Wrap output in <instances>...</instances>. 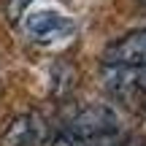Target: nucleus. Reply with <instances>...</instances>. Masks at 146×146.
Wrapping results in <instances>:
<instances>
[{
  "label": "nucleus",
  "mask_w": 146,
  "mask_h": 146,
  "mask_svg": "<svg viewBox=\"0 0 146 146\" xmlns=\"http://www.w3.org/2000/svg\"><path fill=\"white\" fill-rule=\"evenodd\" d=\"M106 68H146V27L116 38L103 52Z\"/></svg>",
  "instance_id": "3"
},
{
  "label": "nucleus",
  "mask_w": 146,
  "mask_h": 146,
  "mask_svg": "<svg viewBox=\"0 0 146 146\" xmlns=\"http://www.w3.org/2000/svg\"><path fill=\"white\" fill-rule=\"evenodd\" d=\"M141 111H143V116H146V100H143V103H141Z\"/></svg>",
  "instance_id": "5"
},
{
  "label": "nucleus",
  "mask_w": 146,
  "mask_h": 146,
  "mask_svg": "<svg viewBox=\"0 0 146 146\" xmlns=\"http://www.w3.org/2000/svg\"><path fill=\"white\" fill-rule=\"evenodd\" d=\"M22 30H25L27 41L41 43V46H57L73 38V22L62 14L60 8H30L27 5L19 14Z\"/></svg>",
  "instance_id": "1"
},
{
  "label": "nucleus",
  "mask_w": 146,
  "mask_h": 146,
  "mask_svg": "<svg viewBox=\"0 0 146 146\" xmlns=\"http://www.w3.org/2000/svg\"><path fill=\"white\" fill-rule=\"evenodd\" d=\"M65 130L92 143H111L119 141V119L108 106H84L65 122Z\"/></svg>",
  "instance_id": "2"
},
{
  "label": "nucleus",
  "mask_w": 146,
  "mask_h": 146,
  "mask_svg": "<svg viewBox=\"0 0 146 146\" xmlns=\"http://www.w3.org/2000/svg\"><path fill=\"white\" fill-rule=\"evenodd\" d=\"M43 138V119L38 114H22L8 125L0 146H33Z\"/></svg>",
  "instance_id": "4"
}]
</instances>
